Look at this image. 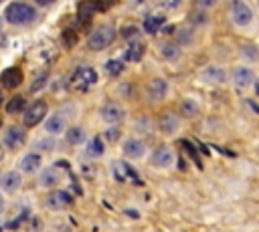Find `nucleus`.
Masks as SVG:
<instances>
[{"instance_id":"obj_25","label":"nucleus","mask_w":259,"mask_h":232,"mask_svg":"<svg viewBox=\"0 0 259 232\" xmlns=\"http://www.w3.org/2000/svg\"><path fill=\"white\" fill-rule=\"evenodd\" d=\"M241 59H243L245 63H251V65L259 63V46L253 44V42L245 44V46L241 48Z\"/></svg>"},{"instance_id":"obj_5","label":"nucleus","mask_w":259,"mask_h":232,"mask_svg":"<svg viewBox=\"0 0 259 232\" xmlns=\"http://www.w3.org/2000/svg\"><path fill=\"white\" fill-rule=\"evenodd\" d=\"M99 117L103 119L105 125L109 127H117L125 121V109L117 103H105L101 109H99Z\"/></svg>"},{"instance_id":"obj_15","label":"nucleus","mask_w":259,"mask_h":232,"mask_svg":"<svg viewBox=\"0 0 259 232\" xmlns=\"http://www.w3.org/2000/svg\"><path fill=\"white\" fill-rule=\"evenodd\" d=\"M146 151H148V147H146L144 139H140V137H130L123 141V155L127 159H142L146 155Z\"/></svg>"},{"instance_id":"obj_27","label":"nucleus","mask_w":259,"mask_h":232,"mask_svg":"<svg viewBox=\"0 0 259 232\" xmlns=\"http://www.w3.org/2000/svg\"><path fill=\"white\" fill-rule=\"evenodd\" d=\"M93 12H95V2H87V0L81 2V4H79V12H77L79 22H87Z\"/></svg>"},{"instance_id":"obj_14","label":"nucleus","mask_w":259,"mask_h":232,"mask_svg":"<svg viewBox=\"0 0 259 232\" xmlns=\"http://www.w3.org/2000/svg\"><path fill=\"white\" fill-rule=\"evenodd\" d=\"M63 180V173L57 165H49V167H42L38 171V186L40 188H57Z\"/></svg>"},{"instance_id":"obj_7","label":"nucleus","mask_w":259,"mask_h":232,"mask_svg":"<svg viewBox=\"0 0 259 232\" xmlns=\"http://www.w3.org/2000/svg\"><path fill=\"white\" fill-rule=\"evenodd\" d=\"M45 204H47L49 210L61 212V210H67V208L73 204V198H71V194H67L65 190H53V192L47 196Z\"/></svg>"},{"instance_id":"obj_17","label":"nucleus","mask_w":259,"mask_h":232,"mask_svg":"<svg viewBox=\"0 0 259 232\" xmlns=\"http://www.w3.org/2000/svg\"><path fill=\"white\" fill-rule=\"evenodd\" d=\"M22 79H24V75H22V71L18 67H8L0 75V85L4 89H16V87L22 85Z\"/></svg>"},{"instance_id":"obj_34","label":"nucleus","mask_w":259,"mask_h":232,"mask_svg":"<svg viewBox=\"0 0 259 232\" xmlns=\"http://www.w3.org/2000/svg\"><path fill=\"white\" fill-rule=\"evenodd\" d=\"M217 4V0H194V6L202 12V10H210Z\"/></svg>"},{"instance_id":"obj_9","label":"nucleus","mask_w":259,"mask_h":232,"mask_svg":"<svg viewBox=\"0 0 259 232\" xmlns=\"http://www.w3.org/2000/svg\"><path fill=\"white\" fill-rule=\"evenodd\" d=\"M42 167V155L38 151H28L24 153L20 159H18V169L24 171L26 176H32V173H38Z\"/></svg>"},{"instance_id":"obj_35","label":"nucleus","mask_w":259,"mask_h":232,"mask_svg":"<svg viewBox=\"0 0 259 232\" xmlns=\"http://www.w3.org/2000/svg\"><path fill=\"white\" fill-rule=\"evenodd\" d=\"M117 135H119V133H117V129H113V131H107V133H105V139L109 137V141H115V137H117Z\"/></svg>"},{"instance_id":"obj_28","label":"nucleus","mask_w":259,"mask_h":232,"mask_svg":"<svg viewBox=\"0 0 259 232\" xmlns=\"http://www.w3.org/2000/svg\"><path fill=\"white\" fill-rule=\"evenodd\" d=\"M55 145H57V139H55L53 135H49V137H40V139L34 143V149L40 151V153H45V151H53Z\"/></svg>"},{"instance_id":"obj_4","label":"nucleus","mask_w":259,"mask_h":232,"mask_svg":"<svg viewBox=\"0 0 259 232\" xmlns=\"http://www.w3.org/2000/svg\"><path fill=\"white\" fill-rule=\"evenodd\" d=\"M47 113H49L47 101L38 99V101L30 103V105L26 107V111L22 113V123H24L26 127H34V125H38V123H45Z\"/></svg>"},{"instance_id":"obj_21","label":"nucleus","mask_w":259,"mask_h":232,"mask_svg":"<svg viewBox=\"0 0 259 232\" xmlns=\"http://www.w3.org/2000/svg\"><path fill=\"white\" fill-rule=\"evenodd\" d=\"M178 111H180L182 117L194 119V117L200 115V103H198L196 99H190V97H188V99H182L180 105H178Z\"/></svg>"},{"instance_id":"obj_11","label":"nucleus","mask_w":259,"mask_h":232,"mask_svg":"<svg viewBox=\"0 0 259 232\" xmlns=\"http://www.w3.org/2000/svg\"><path fill=\"white\" fill-rule=\"evenodd\" d=\"M95 83H97V73L91 67H79L73 75V85L81 91H87L89 85H95Z\"/></svg>"},{"instance_id":"obj_38","label":"nucleus","mask_w":259,"mask_h":232,"mask_svg":"<svg viewBox=\"0 0 259 232\" xmlns=\"http://www.w3.org/2000/svg\"><path fill=\"white\" fill-rule=\"evenodd\" d=\"M0 103H2V91H0Z\"/></svg>"},{"instance_id":"obj_30","label":"nucleus","mask_w":259,"mask_h":232,"mask_svg":"<svg viewBox=\"0 0 259 232\" xmlns=\"http://www.w3.org/2000/svg\"><path fill=\"white\" fill-rule=\"evenodd\" d=\"M160 24H164V16H150V18H146V22H144V30H146L148 34H154V32H158Z\"/></svg>"},{"instance_id":"obj_26","label":"nucleus","mask_w":259,"mask_h":232,"mask_svg":"<svg viewBox=\"0 0 259 232\" xmlns=\"http://www.w3.org/2000/svg\"><path fill=\"white\" fill-rule=\"evenodd\" d=\"M26 101H24V97H12L8 103H6V113H10V115H16V113H24L26 111Z\"/></svg>"},{"instance_id":"obj_16","label":"nucleus","mask_w":259,"mask_h":232,"mask_svg":"<svg viewBox=\"0 0 259 232\" xmlns=\"http://www.w3.org/2000/svg\"><path fill=\"white\" fill-rule=\"evenodd\" d=\"M45 131L49 133V135H53V137H57V135H63V133H67V119L61 115V113H55V115H49L47 119H45Z\"/></svg>"},{"instance_id":"obj_8","label":"nucleus","mask_w":259,"mask_h":232,"mask_svg":"<svg viewBox=\"0 0 259 232\" xmlns=\"http://www.w3.org/2000/svg\"><path fill=\"white\" fill-rule=\"evenodd\" d=\"M229 79V73L225 67H219V65H208L200 71V81L208 83V85H223L227 83Z\"/></svg>"},{"instance_id":"obj_40","label":"nucleus","mask_w":259,"mask_h":232,"mask_svg":"<svg viewBox=\"0 0 259 232\" xmlns=\"http://www.w3.org/2000/svg\"><path fill=\"white\" fill-rule=\"evenodd\" d=\"M0 157H2V147H0Z\"/></svg>"},{"instance_id":"obj_33","label":"nucleus","mask_w":259,"mask_h":232,"mask_svg":"<svg viewBox=\"0 0 259 232\" xmlns=\"http://www.w3.org/2000/svg\"><path fill=\"white\" fill-rule=\"evenodd\" d=\"M47 81H49V75H40V77L30 85V91H32V93H36L38 89H42V87L47 85Z\"/></svg>"},{"instance_id":"obj_29","label":"nucleus","mask_w":259,"mask_h":232,"mask_svg":"<svg viewBox=\"0 0 259 232\" xmlns=\"http://www.w3.org/2000/svg\"><path fill=\"white\" fill-rule=\"evenodd\" d=\"M121 71H123V61L121 59H109L105 63V73L107 75L117 77V75H121Z\"/></svg>"},{"instance_id":"obj_19","label":"nucleus","mask_w":259,"mask_h":232,"mask_svg":"<svg viewBox=\"0 0 259 232\" xmlns=\"http://www.w3.org/2000/svg\"><path fill=\"white\" fill-rule=\"evenodd\" d=\"M255 71L251 69V67H237L235 71H233V83L237 85V87H249V85H253L255 83Z\"/></svg>"},{"instance_id":"obj_32","label":"nucleus","mask_w":259,"mask_h":232,"mask_svg":"<svg viewBox=\"0 0 259 232\" xmlns=\"http://www.w3.org/2000/svg\"><path fill=\"white\" fill-rule=\"evenodd\" d=\"M93 2H95V10L99 12H105L115 4V0H93Z\"/></svg>"},{"instance_id":"obj_18","label":"nucleus","mask_w":259,"mask_h":232,"mask_svg":"<svg viewBox=\"0 0 259 232\" xmlns=\"http://www.w3.org/2000/svg\"><path fill=\"white\" fill-rule=\"evenodd\" d=\"M168 91H170V87H168V83L164 79H152L148 83V87H146V95H148L150 101H162V99H166Z\"/></svg>"},{"instance_id":"obj_22","label":"nucleus","mask_w":259,"mask_h":232,"mask_svg":"<svg viewBox=\"0 0 259 232\" xmlns=\"http://www.w3.org/2000/svg\"><path fill=\"white\" fill-rule=\"evenodd\" d=\"M65 137H67V141H69L71 145H83V143H87V141H89L87 131H85L83 127H79V125L69 127V129H67V133H65Z\"/></svg>"},{"instance_id":"obj_10","label":"nucleus","mask_w":259,"mask_h":232,"mask_svg":"<svg viewBox=\"0 0 259 232\" xmlns=\"http://www.w3.org/2000/svg\"><path fill=\"white\" fill-rule=\"evenodd\" d=\"M174 161H176V155H174V151H172L168 145L156 147L154 153H152V157H150V163H152L154 167H164V169H166V167H172Z\"/></svg>"},{"instance_id":"obj_41","label":"nucleus","mask_w":259,"mask_h":232,"mask_svg":"<svg viewBox=\"0 0 259 232\" xmlns=\"http://www.w3.org/2000/svg\"><path fill=\"white\" fill-rule=\"evenodd\" d=\"M2 2H6V0H0V4H2Z\"/></svg>"},{"instance_id":"obj_20","label":"nucleus","mask_w":259,"mask_h":232,"mask_svg":"<svg viewBox=\"0 0 259 232\" xmlns=\"http://www.w3.org/2000/svg\"><path fill=\"white\" fill-rule=\"evenodd\" d=\"M144 52H146V44H144L142 40L134 38V40H130V44H127V48H125V52H123V59H125L127 63H138V61H142Z\"/></svg>"},{"instance_id":"obj_31","label":"nucleus","mask_w":259,"mask_h":232,"mask_svg":"<svg viewBox=\"0 0 259 232\" xmlns=\"http://www.w3.org/2000/svg\"><path fill=\"white\" fill-rule=\"evenodd\" d=\"M63 42H65V46H67V48L75 46V44H77V34H75L71 28H69V30H65V32H63Z\"/></svg>"},{"instance_id":"obj_36","label":"nucleus","mask_w":259,"mask_h":232,"mask_svg":"<svg viewBox=\"0 0 259 232\" xmlns=\"http://www.w3.org/2000/svg\"><path fill=\"white\" fill-rule=\"evenodd\" d=\"M53 2H55V0H34L36 6H51Z\"/></svg>"},{"instance_id":"obj_12","label":"nucleus","mask_w":259,"mask_h":232,"mask_svg":"<svg viewBox=\"0 0 259 232\" xmlns=\"http://www.w3.org/2000/svg\"><path fill=\"white\" fill-rule=\"evenodd\" d=\"M22 184V173L20 169H8L0 176V188L4 194H16Z\"/></svg>"},{"instance_id":"obj_39","label":"nucleus","mask_w":259,"mask_h":232,"mask_svg":"<svg viewBox=\"0 0 259 232\" xmlns=\"http://www.w3.org/2000/svg\"><path fill=\"white\" fill-rule=\"evenodd\" d=\"M0 30H2V18H0Z\"/></svg>"},{"instance_id":"obj_24","label":"nucleus","mask_w":259,"mask_h":232,"mask_svg":"<svg viewBox=\"0 0 259 232\" xmlns=\"http://www.w3.org/2000/svg\"><path fill=\"white\" fill-rule=\"evenodd\" d=\"M103 151H105V145H103L101 137H91L85 145V155L87 157H101Z\"/></svg>"},{"instance_id":"obj_13","label":"nucleus","mask_w":259,"mask_h":232,"mask_svg":"<svg viewBox=\"0 0 259 232\" xmlns=\"http://www.w3.org/2000/svg\"><path fill=\"white\" fill-rule=\"evenodd\" d=\"M180 117L176 115V113H172V111H166V113H162L160 115V119H158V129L164 133V135H176L178 131H180Z\"/></svg>"},{"instance_id":"obj_1","label":"nucleus","mask_w":259,"mask_h":232,"mask_svg":"<svg viewBox=\"0 0 259 232\" xmlns=\"http://www.w3.org/2000/svg\"><path fill=\"white\" fill-rule=\"evenodd\" d=\"M36 8L30 6L28 2H10L4 10V20L12 26H26V24H32L36 20Z\"/></svg>"},{"instance_id":"obj_6","label":"nucleus","mask_w":259,"mask_h":232,"mask_svg":"<svg viewBox=\"0 0 259 232\" xmlns=\"http://www.w3.org/2000/svg\"><path fill=\"white\" fill-rule=\"evenodd\" d=\"M24 141H26V131H24V127H20V125H12V127H8V129L4 131L2 145H4L6 149H12V151H14V149L22 147Z\"/></svg>"},{"instance_id":"obj_3","label":"nucleus","mask_w":259,"mask_h":232,"mask_svg":"<svg viewBox=\"0 0 259 232\" xmlns=\"http://www.w3.org/2000/svg\"><path fill=\"white\" fill-rule=\"evenodd\" d=\"M229 16H231V20H233L235 26L245 28V26H249V24L253 22L255 12H253V8H251L247 2H243V0H235V2L231 4Z\"/></svg>"},{"instance_id":"obj_23","label":"nucleus","mask_w":259,"mask_h":232,"mask_svg":"<svg viewBox=\"0 0 259 232\" xmlns=\"http://www.w3.org/2000/svg\"><path fill=\"white\" fill-rule=\"evenodd\" d=\"M160 54H162L164 61L176 63V61L182 56V48H180V44H176V42H164L162 48H160Z\"/></svg>"},{"instance_id":"obj_37","label":"nucleus","mask_w":259,"mask_h":232,"mask_svg":"<svg viewBox=\"0 0 259 232\" xmlns=\"http://www.w3.org/2000/svg\"><path fill=\"white\" fill-rule=\"evenodd\" d=\"M6 210V200H4V194L0 192V214Z\"/></svg>"},{"instance_id":"obj_2","label":"nucleus","mask_w":259,"mask_h":232,"mask_svg":"<svg viewBox=\"0 0 259 232\" xmlns=\"http://www.w3.org/2000/svg\"><path fill=\"white\" fill-rule=\"evenodd\" d=\"M115 36H117V32H115V28L111 24H99L89 32L87 48L93 50V52H101L115 40Z\"/></svg>"}]
</instances>
